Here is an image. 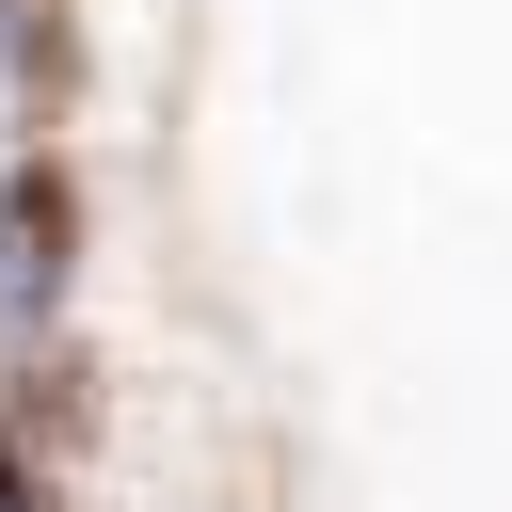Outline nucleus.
I'll list each match as a JSON object with an SVG mask.
<instances>
[{"label":"nucleus","mask_w":512,"mask_h":512,"mask_svg":"<svg viewBox=\"0 0 512 512\" xmlns=\"http://www.w3.org/2000/svg\"><path fill=\"white\" fill-rule=\"evenodd\" d=\"M48 320H64V192L16 160L0 176V368H32Z\"/></svg>","instance_id":"1"},{"label":"nucleus","mask_w":512,"mask_h":512,"mask_svg":"<svg viewBox=\"0 0 512 512\" xmlns=\"http://www.w3.org/2000/svg\"><path fill=\"white\" fill-rule=\"evenodd\" d=\"M32 128H48V16L0 0V176L32 160Z\"/></svg>","instance_id":"2"}]
</instances>
